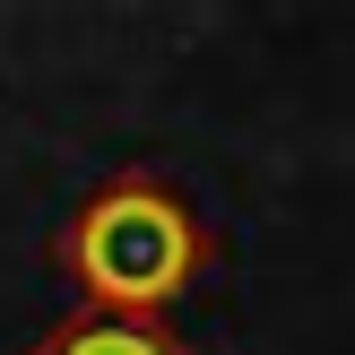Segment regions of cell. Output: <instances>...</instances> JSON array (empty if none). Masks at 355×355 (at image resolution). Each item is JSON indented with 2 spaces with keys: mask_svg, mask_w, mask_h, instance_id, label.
<instances>
[{
  "mask_svg": "<svg viewBox=\"0 0 355 355\" xmlns=\"http://www.w3.org/2000/svg\"><path fill=\"white\" fill-rule=\"evenodd\" d=\"M26 355H200L191 338H173L165 321H121V312H69L61 329H44Z\"/></svg>",
  "mask_w": 355,
  "mask_h": 355,
  "instance_id": "obj_2",
  "label": "cell"
},
{
  "mask_svg": "<svg viewBox=\"0 0 355 355\" xmlns=\"http://www.w3.org/2000/svg\"><path fill=\"white\" fill-rule=\"evenodd\" d=\"M61 277L87 295V312L121 321H165L173 295H191L217 260L208 217L165 182V173H113L61 217Z\"/></svg>",
  "mask_w": 355,
  "mask_h": 355,
  "instance_id": "obj_1",
  "label": "cell"
}]
</instances>
